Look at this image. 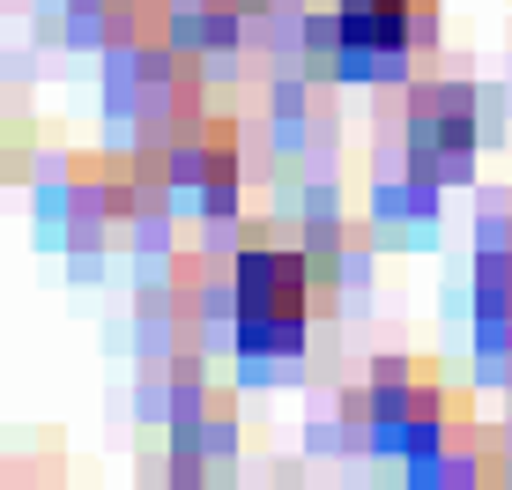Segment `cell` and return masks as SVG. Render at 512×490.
I'll use <instances>...</instances> for the list:
<instances>
[{
  "instance_id": "obj_1",
  "label": "cell",
  "mask_w": 512,
  "mask_h": 490,
  "mask_svg": "<svg viewBox=\"0 0 512 490\" xmlns=\"http://www.w3.org/2000/svg\"><path fill=\"white\" fill-rule=\"evenodd\" d=\"M305 312H312L305 253H290V245H245L238 253V349H253V357L297 349L305 342Z\"/></svg>"
},
{
  "instance_id": "obj_2",
  "label": "cell",
  "mask_w": 512,
  "mask_h": 490,
  "mask_svg": "<svg viewBox=\"0 0 512 490\" xmlns=\"http://www.w3.org/2000/svg\"><path fill=\"white\" fill-rule=\"evenodd\" d=\"M438 0H334L327 8V45H342L349 60H394L431 38Z\"/></svg>"
},
{
  "instance_id": "obj_3",
  "label": "cell",
  "mask_w": 512,
  "mask_h": 490,
  "mask_svg": "<svg viewBox=\"0 0 512 490\" xmlns=\"http://www.w3.org/2000/svg\"><path fill=\"white\" fill-rule=\"evenodd\" d=\"M475 149V97L461 82H423L409 97V164L423 179H446V171H461Z\"/></svg>"
},
{
  "instance_id": "obj_4",
  "label": "cell",
  "mask_w": 512,
  "mask_h": 490,
  "mask_svg": "<svg viewBox=\"0 0 512 490\" xmlns=\"http://www.w3.org/2000/svg\"><path fill=\"white\" fill-rule=\"evenodd\" d=\"M0 142H8V127H0Z\"/></svg>"
}]
</instances>
